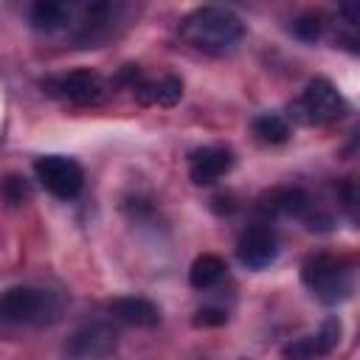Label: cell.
Instances as JSON below:
<instances>
[{
  "mask_svg": "<svg viewBox=\"0 0 360 360\" xmlns=\"http://www.w3.org/2000/svg\"><path fill=\"white\" fill-rule=\"evenodd\" d=\"M28 20L37 31H62L70 25L73 20V6L70 3H59V0H39L28 8Z\"/></svg>",
  "mask_w": 360,
  "mask_h": 360,
  "instance_id": "13",
  "label": "cell"
},
{
  "mask_svg": "<svg viewBox=\"0 0 360 360\" xmlns=\"http://www.w3.org/2000/svg\"><path fill=\"white\" fill-rule=\"evenodd\" d=\"M346 110H349L346 98L338 93V87L329 79H312L298 96V101L292 104V115L301 124H315V127L340 121Z\"/></svg>",
  "mask_w": 360,
  "mask_h": 360,
  "instance_id": "4",
  "label": "cell"
},
{
  "mask_svg": "<svg viewBox=\"0 0 360 360\" xmlns=\"http://www.w3.org/2000/svg\"><path fill=\"white\" fill-rule=\"evenodd\" d=\"M180 39L194 51L222 56L239 48L245 39V22L233 8L225 6H200L180 22Z\"/></svg>",
  "mask_w": 360,
  "mask_h": 360,
  "instance_id": "1",
  "label": "cell"
},
{
  "mask_svg": "<svg viewBox=\"0 0 360 360\" xmlns=\"http://www.w3.org/2000/svg\"><path fill=\"white\" fill-rule=\"evenodd\" d=\"M276 256H278V239L267 222H256L242 231L236 242V259L248 270H264L276 262Z\"/></svg>",
  "mask_w": 360,
  "mask_h": 360,
  "instance_id": "8",
  "label": "cell"
},
{
  "mask_svg": "<svg viewBox=\"0 0 360 360\" xmlns=\"http://www.w3.org/2000/svg\"><path fill=\"white\" fill-rule=\"evenodd\" d=\"M340 335H343L340 321H338V318H326L318 332L284 343L281 357H284V360H318V357H326V354H332V352L338 349Z\"/></svg>",
  "mask_w": 360,
  "mask_h": 360,
  "instance_id": "9",
  "label": "cell"
},
{
  "mask_svg": "<svg viewBox=\"0 0 360 360\" xmlns=\"http://www.w3.org/2000/svg\"><path fill=\"white\" fill-rule=\"evenodd\" d=\"M42 87L68 101V104H79V107H87V104H96L104 98L107 93V84L98 73L93 70H70V73H59V76H51L42 82Z\"/></svg>",
  "mask_w": 360,
  "mask_h": 360,
  "instance_id": "7",
  "label": "cell"
},
{
  "mask_svg": "<svg viewBox=\"0 0 360 360\" xmlns=\"http://www.w3.org/2000/svg\"><path fill=\"white\" fill-rule=\"evenodd\" d=\"M301 278H304L307 290L321 304H340L354 290L352 262L343 259V256H332V253L309 256L304 262V267H301Z\"/></svg>",
  "mask_w": 360,
  "mask_h": 360,
  "instance_id": "3",
  "label": "cell"
},
{
  "mask_svg": "<svg viewBox=\"0 0 360 360\" xmlns=\"http://www.w3.org/2000/svg\"><path fill=\"white\" fill-rule=\"evenodd\" d=\"M323 31V22H321V14H301L295 22H292V34L304 42H315Z\"/></svg>",
  "mask_w": 360,
  "mask_h": 360,
  "instance_id": "17",
  "label": "cell"
},
{
  "mask_svg": "<svg viewBox=\"0 0 360 360\" xmlns=\"http://www.w3.org/2000/svg\"><path fill=\"white\" fill-rule=\"evenodd\" d=\"M225 321H228V315L222 309H217V307H202L194 315V326H219Z\"/></svg>",
  "mask_w": 360,
  "mask_h": 360,
  "instance_id": "18",
  "label": "cell"
},
{
  "mask_svg": "<svg viewBox=\"0 0 360 360\" xmlns=\"http://www.w3.org/2000/svg\"><path fill=\"white\" fill-rule=\"evenodd\" d=\"M110 315H112V321H121L127 326H141V329H152L160 323V309L143 295L115 298L110 304Z\"/></svg>",
  "mask_w": 360,
  "mask_h": 360,
  "instance_id": "12",
  "label": "cell"
},
{
  "mask_svg": "<svg viewBox=\"0 0 360 360\" xmlns=\"http://www.w3.org/2000/svg\"><path fill=\"white\" fill-rule=\"evenodd\" d=\"M118 349V329L112 321H87L65 343L68 360H107Z\"/></svg>",
  "mask_w": 360,
  "mask_h": 360,
  "instance_id": "6",
  "label": "cell"
},
{
  "mask_svg": "<svg viewBox=\"0 0 360 360\" xmlns=\"http://www.w3.org/2000/svg\"><path fill=\"white\" fill-rule=\"evenodd\" d=\"M118 11H121V6H115V3H90L82 14L76 42L82 48H98L101 42H107L118 22Z\"/></svg>",
  "mask_w": 360,
  "mask_h": 360,
  "instance_id": "10",
  "label": "cell"
},
{
  "mask_svg": "<svg viewBox=\"0 0 360 360\" xmlns=\"http://www.w3.org/2000/svg\"><path fill=\"white\" fill-rule=\"evenodd\" d=\"M62 315V298L51 290L17 284L0 292V321L14 326H48Z\"/></svg>",
  "mask_w": 360,
  "mask_h": 360,
  "instance_id": "2",
  "label": "cell"
},
{
  "mask_svg": "<svg viewBox=\"0 0 360 360\" xmlns=\"http://www.w3.org/2000/svg\"><path fill=\"white\" fill-rule=\"evenodd\" d=\"M233 166V152L225 146H205L197 149L188 160V177L197 186H211L217 183L222 174H228Z\"/></svg>",
  "mask_w": 360,
  "mask_h": 360,
  "instance_id": "11",
  "label": "cell"
},
{
  "mask_svg": "<svg viewBox=\"0 0 360 360\" xmlns=\"http://www.w3.org/2000/svg\"><path fill=\"white\" fill-rule=\"evenodd\" d=\"M135 96L141 104H160V107H172L180 101L183 96V82L177 76H163L158 82H143L135 87Z\"/></svg>",
  "mask_w": 360,
  "mask_h": 360,
  "instance_id": "14",
  "label": "cell"
},
{
  "mask_svg": "<svg viewBox=\"0 0 360 360\" xmlns=\"http://www.w3.org/2000/svg\"><path fill=\"white\" fill-rule=\"evenodd\" d=\"M34 174L39 180V186L59 197V200H73L82 186H84V169L65 155H42L34 163Z\"/></svg>",
  "mask_w": 360,
  "mask_h": 360,
  "instance_id": "5",
  "label": "cell"
},
{
  "mask_svg": "<svg viewBox=\"0 0 360 360\" xmlns=\"http://www.w3.org/2000/svg\"><path fill=\"white\" fill-rule=\"evenodd\" d=\"M253 135L262 143H284L290 138V121L281 112H262L253 118Z\"/></svg>",
  "mask_w": 360,
  "mask_h": 360,
  "instance_id": "16",
  "label": "cell"
},
{
  "mask_svg": "<svg viewBox=\"0 0 360 360\" xmlns=\"http://www.w3.org/2000/svg\"><path fill=\"white\" fill-rule=\"evenodd\" d=\"M25 194H28V188H25V183H22L20 177H6V183H3V197H6L8 202H22Z\"/></svg>",
  "mask_w": 360,
  "mask_h": 360,
  "instance_id": "19",
  "label": "cell"
},
{
  "mask_svg": "<svg viewBox=\"0 0 360 360\" xmlns=\"http://www.w3.org/2000/svg\"><path fill=\"white\" fill-rule=\"evenodd\" d=\"M225 262L217 256V253H202L191 262V270H188V281L194 290H211L217 287L222 278H225Z\"/></svg>",
  "mask_w": 360,
  "mask_h": 360,
  "instance_id": "15",
  "label": "cell"
}]
</instances>
